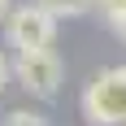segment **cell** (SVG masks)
Listing matches in <instances>:
<instances>
[{"instance_id":"cell-1","label":"cell","mask_w":126,"mask_h":126,"mask_svg":"<svg viewBox=\"0 0 126 126\" xmlns=\"http://www.w3.org/2000/svg\"><path fill=\"white\" fill-rule=\"evenodd\" d=\"M83 117L91 126H122L126 122V65L100 70L83 91Z\"/></svg>"},{"instance_id":"cell-2","label":"cell","mask_w":126,"mask_h":126,"mask_svg":"<svg viewBox=\"0 0 126 126\" xmlns=\"http://www.w3.org/2000/svg\"><path fill=\"white\" fill-rule=\"evenodd\" d=\"M9 70H13V78H17L35 100H57L61 78H65V65H61V57L52 48H26V52H17L9 61Z\"/></svg>"},{"instance_id":"cell-3","label":"cell","mask_w":126,"mask_h":126,"mask_svg":"<svg viewBox=\"0 0 126 126\" xmlns=\"http://www.w3.org/2000/svg\"><path fill=\"white\" fill-rule=\"evenodd\" d=\"M4 35H9V48H17V52H26V48H52V39H57V17H52L44 4H22V9H9Z\"/></svg>"},{"instance_id":"cell-4","label":"cell","mask_w":126,"mask_h":126,"mask_svg":"<svg viewBox=\"0 0 126 126\" xmlns=\"http://www.w3.org/2000/svg\"><path fill=\"white\" fill-rule=\"evenodd\" d=\"M35 4H44L52 17H83L96 9V0H35Z\"/></svg>"},{"instance_id":"cell-5","label":"cell","mask_w":126,"mask_h":126,"mask_svg":"<svg viewBox=\"0 0 126 126\" xmlns=\"http://www.w3.org/2000/svg\"><path fill=\"white\" fill-rule=\"evenodd\" d=\"M100 4V13H104V22L117 31V39L126 44V0H96Z\"/></svg>"},{"instance_id":"cell-6","label":"cell","mask_w":126,"mask_h":126,"mask_svg":"<svg viewBox=\"0 0 126 126\" xmlns=\"http://www.w3.org/2000/svg\"><path fill=\"white\" fill-rule=\"evenodd\" d=\"M4 126H48V117H44V113H31V109H13V113L4 117Z\"/></svg>"},{"instance_id":"cell-7","label":"cell","mask_w":126,"mask_h":126,"mask_svg":"<svg viewBox=\"0 0 126 126\" xmlns=\"http://www.w3.org/2000/svg\"><path fill=\"white\" fill-rule=\"evenodd\" d=\"M9 78H13V70H9V57H4V52H0V91L9 87Z\"/></svg>"},{"instance_id":"cell-8","label":"cell","mask_w":126,"mask_h":126,"mask_svg":"<svg viewBox=\"0 0 126 126\" xmlns=\"http://www.w3.org/2000/svg\"><path fill=\"white\" fill-rule=\"evenodd\" d=\"M9 9H13V0H0V22L9 17Z\"/></svg>"}]
</instances>
